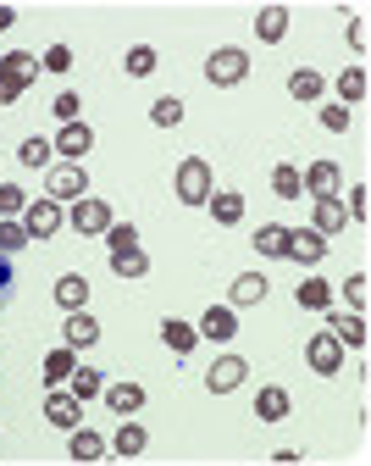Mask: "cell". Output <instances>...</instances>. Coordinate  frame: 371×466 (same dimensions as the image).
<instances>
[{
    "instance_id": "cell-1",
    "label": "cell",
    "mask_w": 371,
    "mask_h": 466,
    "mask_svg": "<svg viewBox=\"0 0 371 466\" xmlns=\"http://www.w3.org/2000/svg\"><path fill=\"white\" fill-rule=\"evenodd\" d=\"M211 189H216V178H211V161L189 156V161L177 167V200H183V206H206V200H211Z\"/></svg>"
},
{
    "instance_id": "cell-2",
    "label": "cell",
    "mask_w": 371,
    "mask_h": 466,
    "mask_svg": "<svg viewBox=\"0 0 371 466\" xmlns=\"http://www.w3.org/2000/svg\"><path fill=\"white\" fill-rule=\"evenodd\" d=\"M206 78H211L216 89H233V84H244V78H250V56H244V50H233V45H222L216 56H206Z\"/></svg>"
},
{
    "instance_id": "cell-3",
    "label": "cell",
    "mask_w": 371,
    "mask_h": 466,
    "mask_svg": "<svg viewBox=\"0 0 371 466\" xmlns=\"http://www.w3.org/2000/svg\"><path fill=\"white\" fill-rule=\"evenodd\" d=\"M61 222H67V217H61V206H55L50 195L23 206V228H28V239H50V233H61Z\"/></svg>"
},
{
    "instance_id": "cell-4",
    "label": "cell",
    "mask_w": 371,
    "mask_h": 466,
    "mask_svg": "<svg viewBox=\"0 0 371 466\" xmlns=\"http://www.w3.org/2000/svg\"><path fill=\"white\" fill-rule=\"evenodd\" d=\"M244 378H250V361H244V356H216V367L206 372V389L211 394H233Z\"/></svg>"
},
{
    "instance_id": "cell-5",
    "label": "cell",
    "mask_w": 371,
    "mask_h": 466,
    "mask_svg": "<svg viewBox=\"0 0 371 466\" xmlns=\"http://www.w3.org/2000/svg\"><path fill=\"white\" fill-rule=\"evenodd\" d=\"M283 256L316 267V261L327 256V233H316V228H288V250H283Z\"/></svg>"
},
{
    "instance_id": "cell-6",
    "label": "cell",
    "mask_w": 371,
    "mask_h": 466,
    "mask_svg": "<svg viewBox=\"0 0 371 466\" xmlns=\"http://www.w3.org/2000/svg\"><path fill=\"white\" fill-rule=\"evenodd\" d=\"M78 411H84V400H78L73 389H50V394H45V417H50L55 428L73 433V428H78Z\"/></svg>"
},
{
    "instance_id": "cell-7",
    "label": "cell",
    "mask_w": 371,
    "mask_h": 466,
    "mask_svg": "<svg viewBox=\"0 0 371 466\" xmlns=\"http://www.w3.org/2000/svg\"><path fill=\"white\" fill-rule=\"evenodd\" d=\"M305 356H311V372H322V378L344 372V344H338L333 333H316V339H311V350H305Z\"/></svg>"
},
{
    "instance_id": "cell-8",
    "label": "cell",
    "mask_w": 371,
    "mask_h": 466,
    "mask_svg": "<svg viewBox=\"0 0 371 466\" xmlns=\"http://www.w3.org/2000/svg\"><path fill=\"white\" fill-rule=\"evenodd\" d=\"M84 189H89V178H84V167H50V200L61 206V200H84Z\"/></svg>"
},
{
    "instance_id": "cell-9",
    "label": "cell",
    "mask_w": 371,
    "mask_h": 466,
    "mask_svg": "<svg viewBox=\"0 0 371 466\" xmlns=\"http://www.w3.org/2000/svg\"><path fill=\"white\" fill-rule=\"evenodd\" d=\"M78 233H105L111 228V206L105 200H95V195H84V200H73V217H67Z\"/></svg>"
},
{
    "instance_id": "cell-10",
    "label": "cell",
    "mask_w": 371,
    "mask_h": 466,
    "mask_svg": "<svg viewBox=\"0 0 371 466\" xmlns=\"http://www.w3.org/2000/svg\"><path fill=\"white\" fill-rule=\"evenodd\" d=\"M299 184L311 189L316 200H333V195H338V184H344V172H338L333 161H316V167H305V172H299Z\"/></svg>"
},
{
    "instance_id": "cell-11",
    "label": "cell",
    "mask_w": 371,
    "mask_h": 466,
    "mask_svg": "<svg viewBox=\"0 0 371 466\" xmlns=\"http://www.w3.org/2000/svg\"><path fill=\"white\" fill-rule=\"evenodd\" d=\"M89 145H95V128L89 123H61V134H55L50 150H61L67 161H78V156H89Z\"/></svg>"
},
{
    "instance_id": "cell-12",
    "label": "cell",
    "mask_w": 371,
    "mask_h": 466,
    "mask_svg": "<svg viewBox=\"0 0 371 466\" xmlns=\"http://www.w3.org/2000/svg\"><path fill=\"white\" fill-rule=\"evenodd\" d=\"M55 306H61V311H84V306H89V278H84V272L55 278Z\"/></svg>"
},
{
    "instance_id": "cell-13",
    "label": "cell",
    "mask_w": 371,
    "mask_h": 466,
    "mask_svg": "<svg viewBox=\"0 0 371 466\" xmlns=\"http://www.w3.org/2000/svg\"><path fill=\"white\" fill-rule=\"evenodd\" d=\"M327 322H333L327 333H333L338 344H349V350H366V317H360V311H333Z\"/></svg>"
},
{
    "instance_id": "cell-14",
    "label": "cell",
    "mask_w": 371,
    "mask_h": 466,
    "mask_svg": "<svg viewBox=\"0 0 371 466\" xmlns=\"http://www.w3.org/2000/svg\"><path fill=\"white\" fill-rule=\"evenodd\" d=\"M73 367H78V350H73V344H61V350H50V356H45V367H39V372H45V383H50V389H61V383L73 378Z\"/></svg>"
},
{
    "instance_id": "cell-15",
    "label": "cell",
    "mask_w": 371,
    "mask_h": 466,
    "mask_svg": "<svg viewBox=\"0 0 371 466\" xmlns=\"http://www.w3.org/2000/svg\"><path fill=\"white\" fill-rule=\"evenodd\" d=\"M0 73L28 89V84L39 78V56H28V50H6V56H0Z\"/></svg>"
},
{
    "instance_id": "cell-16",
    "label": "cell",
    "mask_w": 371,
    "mask_h": 466,
    "mask_svg": "<svg viewBox=\"0 0 371 466\" xmlns=\"http://www.w3.org/2000/svg\"><path fill=\"white\" fill-rule=\"evenodd\" d=\"M161 344L172 350V356H189V350L200 344V328H189V322H177V317H166V322H161Z\"/></svg>"
},
{
    "instance_id": "cell-17",
    "label": "cell",
    "mask_w": 371,
    "mask_h": 466,
    "mask_svg": "<svg viewBox=\"0 0 371 466\" xmlns=\"http://www.w3.org/2000/svg\"><path fill=\"white\" fill-rule=\"evenodd\" d=\"M67 344H73V350H95V344H100V322H95L89 311H73V317H67Z\"/></svg>"
},
{
    "instance_id": "cell-18",
    "label": "cell",
    "mask_w": 371,
    "mask_h": 466,
    "mask_svg": "<svg viewBox=\"0 0 371 466\" xmlns=\"http://www.w3.org/2000/svg\"><path fill=\"white\" fill-rule=\"evenodd\" d=\"M145 444H150V433H145L139 422H122V428H116V439H111V450H116L122 461H134V455H145Z\"/></svg>"
},
{
    "instance_id": "cell-19",
    "label": "cell",
    "mask_w": 371,
    "mask_h": 466,
    "mask_svg": "<svg viewBox=\"0 0 371 466\" xmlns=\"http://www.w3.org/2000/svg\"><path fill=\"white\" fill-rule=\"evenodd\" d=\"M266 289H272V283H266L261 272H244V278H233V306H261V300H266Z\"/></svg>"
},
{
    "instance_id": "cell-20",
    "label": "cell",
    "mask_w": 371,
    "mask_h": 466,
    "mask_svg": "<svg viewBox=\"0 0 371 466\" xmlns=\"http://www.w3.org/2000/svg\"><path fill=\"white\" fill-rule=\"evenodd\" d=\"M206 206H211V217H216L222 228L244 217V195H238V189H211V200H206Z\"/></svg>"
},
{
    "instance_id": "cell-21",
    "label": "cell",
    "mask_w": 371,
    "mask_h": 466,
    "mask_svg": "<svg viewBox=\"0 0 371 466\" xmlns=\"http://www.w3.org/2000/svg\"><path fill=\"white\" fill-rule=\"evenodd\" d=\"M200 333H206V339H216V344H222V339H233V333H238V317H233V311H227V306H211V311H206V317H200Z\"/></svg>"
},
{
    "instance_id": "cell-22",
    "label": "cell",
    "mask_w": 371,
    "mask_h": 466,
    "mask_svg": "<svg viewBox=\"0 0 371 466\" xmlns=\"http://www.w3.org/2000/svg\"><path fill=\"white\" fill-rule=\"evenodd\" d=\"M294 300H299L305 311H327V300H333V289H327L322 278H299V289H294Z\"/></svg>"
},
{
    "instance_id": "cell-23",
    "label": "cell",
    "mask_w": 371,
    "mask_h": 466,
    "mask_svg": "<svg viewBox=\"0 0 371 466\" xmlns=\"http://www.w3.org/2000/svg\"><path fill=\"white\" fill-rule=\"evenodd\" d=\"M256 417H261V422H283V417H288V389H277V383H272V389H261Z\"/></svg>"
},
{
    "instance_id": "cell-24",
    "label": "cell",
    "mask_w": 371,
    "mask_h": 466,
    "mask_svg": "<svg viewBox=\"0 0 371 466\" xmlns=\"http://www.w3.org/2000/svg\"><path fill=\"white\" fill-rule=\"evenodd\" d=\"M256 34H261L266 45H277V39L288 34V6H261V17H256Z\"/></svg>"
},
{
    "instance_id": "cell-25",
    "label": "cell",
    "mask_w": 371,
    "mask_h": 466,
    "mask_svg": "<svg viewBox=\"0 0 371 466\" xmlns=\"http://www.w3.org/2000/svg\"><path fill=\"white\" fill-rule=\"evenodd\" d=\"M105 405L128 417V411H139V405H145V389H139V383H111V389H105Z\"/></svg>"
},
{
    "instance_id": "cell-26",
    "label": "cell",
    "mask_w": 371,
    "mask_h": 466,
    "mask_svg": "<svg viewBox=\"0 0 371 466\" xmlns=\"http://www.w3.org/2000/svg\"><path fill=\"white\" fill-rule=\"evenodd\" d=\"M111 272H116V278H145V272H150V256H145L139 245H134V250H116V256H111Z\"/></svg>"
},
{
    "instance_id": "cell-27",
    "label": "cell",
    "mask_w": 371,
    "mask_h": 466,
    "mask_svg": "<svg viewBox=\"0 0 371 466\" xmlns=\"http://www.w3.org/2000/svg\"><path fill=\"white\" fill-rule=\"evenodd\" d=\"M256 250H261V256H283V250H288V228H283V222H261Z\"/></svg>"
},
{
    "instance_id": "cell-28",
    "label": "cell",
    "mask_w": 371,
    "mask_h": 466,
    "mask_svg": "<svg viewBox=\"0 0 371 466\" xmlns=\"http://www.w3.org/2000/svg\"><path fill=\"white\" fill-rule=\"evenodd\" d=\"M316 233H338V228H349V211L338 206V200H316V222H311Z\"/></svg>"
},
{
    "instance_id": "cell-29",
    "label": "cell",
    "mask_w": 371,
    "mask_h": 466,
    "mask_svg": "<svg viewBox=\"0 0 371 466\" xmlns=\"http://www.w3.org/2000/svg\"><path fill=\"white\" fill-rule=\"evenodd\" d=\"M73 461H100L105 455V439L100 433H89V428H73V450H67Z\"/></svg>"
},
{
    "instance_id": "cell-30",
    "label": "cell",
    "mask_w": 371,
    "mask_h": 466,
    "mask_svg": "<svg viewBox=\"0 0 371 466\" xmlns=\"http://www.w3.org/2000/svg\"><path fill=\"white\" fill-rule=\"evenodd\" d=\"M23 245H28V228L17 217H0V256H17Z\"/></svg>"
},
{
    "instance_id": "cell-31",
    "label": "cell",
    "mask_w": 371,
    "mask_h": 466,
    "mask_svg": "<svg viewBox=\"0 0 371 466\" xmlns=\"http://www.w3.org/2000/svg\"><path fill=\"white\" fill-rule=\"evenodd\" d=\"M288 95H294V100H316V95H322V73H311V67L294 73V78H288Z\"/></svg>"
},
{
    "instance_id": "cell-32",
    "label": "cell",
    "mask_w": 371,
    "mask_h": 466,
    "mask_svg": "<svg viewBox=\"0 0 371 466\" xmlns=\"http://www.w3.org/2000/svg\"><path fill=\"white\" fill-rule=\"evenodd\" d=\"M150 123H155V128H177V123H183V100H172V95L155 100V106H150Z\"/></svg>"
},
{
    "instance_id": "cell-33",
    "label": "cell",
    "mask_w": 371,
    "mask_h": 466,
    "mask_svg": "<svg viewBox=\"0 0 371 466\" xmlns=\"http://www.w3.org/2000/svg\"><path fill=\"white\" fill-rule=\"evenodd\" d=\"M272 189H277L283 200H299V195H305V184H299V167H277V172H272Z\"/></svg>"
},
{
    "instance_id": "cell-34",
    "label": "cell",
    "mask_w": 371,
    "mask_h": 466,
    "mask_svg": "<svg viewBox=\"0 0 371 466\" xmlns=\"http://www.w3.org/2000/svg\"><path fill=\"white\" fill-rule=\"evenodd\" d=\"M67 383H73V394H78V400H89V394H100V389H105L95 367H73V378H67Z\"/></svg>"
},
{
    "instance_id": "cell-35",
    "label": "cell",
    "mask_w": 371,
    "mask_h": 466,
    "mask_svg": "<svg viewBox=\"0 0 371 466\" xmlns=\"http://www.w3.org/2000/svg\"><path fill=\"white\" fill-rule=\"evenodd\" d=\"M105 239H111V256H116V250H134V245H139V228H134V222H111Z\"/></svg>"
},
{
    "instance_id": "cell-36",
    "label": "cell",
    "mask_w": 371,
    "mask_h": 466,
    "mask_svg": "<svg viewBox=\"0 0 371 466\" xmlns=\"http://www.w3.org/2000/svg\"><path fill=\"white\" fill-rule=\"evenodd\" d=\"M155 73V50L150 45H134L128 50V78H150Z\"/></svg>"
},
{
    "instance_id": "cell-37",
    "label": "cell",
    "mask_w": 371,
    "mask_h": 466,
    "mask_svg": "<svg viewBox=\"0 0 371 466\" xmlns=\"http://www.w3.org/2000/svg\"><path fill=\"white\" fill-rule=\"evenodd\" d=\"M338 95H344V100H366V73H360V67H344V73H338Z\"/></svg>"
},
{
    "instance_id": "cell-38",
    "label": "cell",
    "mask_w": 371,
    "mask_h": 466,
    "mask_svg": "<svg viewBox=\"0 0 371 466\" xmlns=\"http://www.w3.org/2000/svg\"><path fill=\"white\" fill-rule=\"evenodd\" d=\"M23 206H28V195H23L17 184H0V217H17Z\"/></svg>"
},
{
    "instance_id": "cell-39",
    "label": "cell",
    "mask_w": 371,
    "mask_h": 466,
    "mask_svg": "<svg viewBox=\"0 0 371 466\" xmlns=\"http://www.w3.org/2000/svg\"><path fill=\"white\" fill-rule=\"evenodd\" d=\"M12 295H17V272H12V261L0 256V311L12 306Z\"/></svg>"
},
{
    "instance_id": "cell-40",
    "label": "cell",
    "mask_w": 371,
    "mask_h": 466,
    "mask_svg": "<svg viewBox=\"0 0 371 466\" xmlns=\"http://www.w3.org/2000/svg\"><path fill=\"white\" fill-rule=\"evenodd\" d=\"M50 106H55V116H61V123H78V95H73V89H61Z\"/></svg>"
},
{
    "instance_id": "cell-41",
    "label": "cell",
    "mask_w": 371,
    "mask_h": 466,
    "mask_svg": "<svg viewBox=\"0 0 371 466\" xmlns=\"http://www.w3.org/2000/svg\"><path fill=\"white\" fill-rule=\"evenodd\" d=\"M17 156H23L28 167H50V145H45V139H28V145H23Z\"/></svg>"
},
{
    "instance_id": "cell-42",
    "label": "cell",
    "mask_w": 371,
    "mask_h": 466,
    "mask_svg": "<svg viewBox=\"0 0 371 466\" xmlns=\"http://www.w3.org/2000/svg\"><path fill=\"white\" fill-rule=\"evenodd\" d=\"M322 128L344 134V128H349V106H322Z\"/></svg>"
},
{
    "instance_id": "cell-43",
    "label": "cell",
    "mask_w": 371,
    "mask_h": 466,
    "mask_svg": "<svg viewBox=\"0 0 371 466\" xmlns=\"http://www.w3.org/2000/svg\"><path fill=\"white\" fill-rule=\"evenodd\" d=\"M45 67H50V73H67V67H73V50H67V45H50V50H45Z\"/></svg>"
},
{
    "instance_id": "cell-44",
    "label": "cell",
    "mask_w": 371,
    "mask_h": 466,
    "mask_svg": "<svg viewBox=\"0 0 371 466\" xmlns=\"http://www.w3.org/2000/svg\"><path fill=\"white\" fill-rule=\"evenodd\" d=\"M344 295H349V306H355V311L366 306V272H355V278H344Z\"/></svg>"
},
{
    "instance_id": "cell-45",
    "label": "cell",
    "mask_w": 371,
    "mask_h": 466,
    "mask_svg": "<svg viewBox=\"0 0 371 466\" xmlns=\"http://www.w3.org/2000/svg\"><path fill=\"white\" fill-rule=\"evenodd\" d=\"M366 211H371V200H366V189L355 184V189H349V217H355V222H366Z\"/></svg>"
},
{
    "instance_id": "cell-46",
    "label": "cell",
    "mask_w": 371,
    "mask_h": 466,
    "mask_svg": "<svg viewBox=\"0 0 371 466\" xmlns=\"http://www.w3.org/2000/svg\"><path fill=\"white\" fill-rule=\"evenodd\" d=\"M366 39H371V28H366V17H355V23H349V45L366 50Z\"/></svg>"
},
{
    "instance_id": "cell-47",
    "label": "cell",
    "mask_w": 371,
    "mask_h": 466,
    "mask_svg": "<svg viewBox=\"0 0 371 466\" xmlns=\"http://www.w3.org/2000/svg\"><path fill=\"white\" fill-rule=\"evenodd\" d=\"M17 95H23V84H12V78H6V73H0V106H12V100H17Z\"/></svg>"
},
{
    "instance_id": "cell-48",
    "label": "cell",
    "mask_w": 371,
    "mask_h": 466,
    "mask_svg": "<svg viewBox=\"0 0 371 466\" xmlns=\"http://www.w3.org/2000/svg\"><path fill=\"white\" fill-rule=\"evenodd\" d=\"M12 23H17V12H12V6H0V28H12Z\"/></svg>"
}]
</instances>
